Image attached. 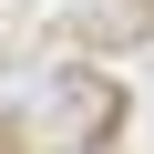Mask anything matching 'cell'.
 I'll return each mask as SVG.
<instances>
[{
    "mask_svg": "<svg viewBox=\"0 0 154 154\" xmlns=\"http://www.w3.org/2000/svg\"><path fill=\"white\" fill-rule=\"evenodd\" d=\"M62 154H82V144H103L113 134V113H123V93L103 82V72H31V103H21Z\"/></svg>",
    "mask_w": 154,
    "mask_h": 154,
    "instance_id": "cell-1",
    "label": "cell"
},
{
    "mask_svg": "<svg viewBox=\"0 0 154 154\" xmlns=\"http://www.w3.org/2000/svg\"><path fill=\"white\" fill-rule=\"evenodd\" d=\"M82 154H103V144H82Z\"/></svg>",
    "mask_w": 154,
    "mask_h": 154,
    "instance_id": "cell-2",
    "label": "cell"
}]
</instances>
